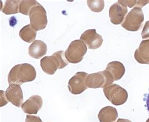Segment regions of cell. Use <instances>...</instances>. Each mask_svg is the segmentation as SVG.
Here are the masks:
<instances>
[{
	"label": "cell",
	"instance_id": "obj_3",
	"mask_svg": "<svg viewBox=\"0 0 149 122\" xmlns=\"http://www.w3.org/2000/svg\"><path fill=\"white\" fill-rule=\"evenodd\" d=\"M87 47L81 40H76L70 43L65 51V57L69 62L77 64L81 62L87 52Z\"/></svg>",
	"mask_w": 149,
	"mask_h": 122
},
{
	"label": "cell",
	"instance_id": "obj_4",
	"mask_svg": "<svg viewBox=\"0 0 149 122\" xmlns=\"http://www.w3.org/2000/svg\"><path fill=\"white\" fill-rule=\"evenodd\" d=\"M144 21V15L142 8L135 7L125 17L121 26L130 31L139 30Z\"/></svg>",
	"mask_w": 149,
	"mask_h": 122
},
{
	"label": "cell",
	"instance_id": "obj_2",
	"mask_svg": "<svg viewBox=\"0 0 149 122\" xmlns=\"http://www.w3.org/2000/svg\"><path fill=\"white\" fill-rule=\"evenodd\" d=\"M68 65V61L62 50L57 51L51 56L44 57L40 61L42 69L49 75H53L57 69H63Z\"/></svg>",
	"mask_w": 149,
	"mask_h": 122
},
{
	"label": "cell",
	"instance_id": "obj_12",
	"mask_svg": "<svg viewBox=\"0 0 149 122\" xmlns=\"http://www.w3.org/2000/svg\"><path fill=\"white\" fill-rule=\"evenodd\" d=\"M43 105V100L41 96L33 95L30 97L25 103L22 105L23 112L29 115H36L40 110Z\"/></svg>",
	"mask_w": 149,
	"mask_h": 122
},
{
	"label": "cell",
	"instance_id": "obj_23",
	"mask_svg": "<svg viewBox=\"0 0 149 122\" xmlns=\"http://www.w3.org/2000/svg\"><path fill=\"white\" fill-rule=\"evenodd\" d=\"M25 122H43L40 117L28 115L26 116Z\"/></svg>",
	"mask_w": 149,
	"mask_h": 122
},
{
	"label": "cell",
	"instance_id": "obj_15",
	"mask_svg": "<svg viewBox=\"0 0 149 122\" xmlns=\"http://www.w3.org/2000/svg\"><path fill=\"white\" fill-rule=\"evenodd\" d=\"M106 70L110 74L114 81H118L123 76L125 68L122 63L119 61H113L108 64Z\"/></svg>",
	"mask_w": 149,
	"mask_h": 122
},
{
	"label": "cell",
	"instance_id": "obj_7",
	"mask_svg": "<svg viewBox=\"0 0 149 122\" xmlns=\"http://www.w3.org/2000/svg\"><path fill=\"white\" fill-rule=\"evenodd\" d=\"M29 16L30 25L36 31L42 30L47 26L48 23L47 12L44 6L40 3L31 10Z\"/></svg>",
	"mask_w": 149,
	"mask_h": 122
},
{
	"label": "cell",
	"instance_id": "obj_19",
	"mask_svg": "<svg viewBox=\"0 0 149 122\" xmlns=\"http://www.w3.org/2000/svg\"><path fill=\"white\" fill-rule=\"evenodd\" d=\"M38 3L35 0L30 1H21L19 6V13L25 15H29L31 10L38 5Z\"/></svg>",
	"mask_w": 149,
	"mask_h": 122
},
{
	"label": "cell",
	"instance_id": "obj_16",
	"mask_svg": "<svg viewBox=\"0 0 149 122\" xmlns=\"http://www.w3.org/2000/svg\"><path fill=\"white\" fill-rule=\"evenodd\" d=\"M118 117V114L116 109L109 106L102 108L97 115L100 122H115Z\"/></svg>",
	"mask_w": 149,
	"mask_h": 122
},
{
	"label": "cell",
	"instance_id": "obj_21",
	"mask_svg": "<svg viewBox=\"0 0 149 122\" xmlns=\"http://www.w3.org/2000/svg\"><path fill=\"white\" fill-rule=\"evenodd\" d=\"M120 5L125 6H128L129 8H132V7H138L142 8L145 5H146L147 4L149 3V0H142V1H118Z\"/></svg>",
	"mask_w": 149,
	"mask_h": 122
},
{
	"label": "cell",
	"instance_id": "obj_5",
	"mask_svg": "<svg viewBox=\"0 0 149 122\" xmlns=\"http://www.w3.org/2000/svg\"><path fill=\"white\" fill-rule=\"evenodd\" d=\"M106 98L115 106L122 105L127 102L128 94L127 91L121 86L113 84L103 89Z\"/></svg>",
	"mask_w": 149,
	"mask_h": 122
},
{
	"label": "cell",
	"instance_id": "obj_8",
	"mask_svg": "<svg viewBox=\"0 0 149 122\" xmlns=\"http://www.w3.org/2000/svg\"><path fill=\"white\" fill-rule=\"evenodd\" d=\"M89 74L85 72H77L70 79L68 82V89L72 94H80L88 89L86 79Z\"/></svg>",
	"mask_w": 149,
	"mask_h": 122
},
{
	"label": "cell",
	"instance_id": "obj_25",
	"mask_svg": "<svg viewBox=\"0 0 149 122\" xmlns=\"http://www.w3.org/2000/svg\"><path fill=\"white\" fill-rule=\"evenodd\" d=\"M116 122H132L130 120L128 119H119L117 120Z\"/></svg>",
	"mask_w": 149,
	"mask_h": 122
},
{
	"label": "cell",
	"instance_id": "obj_11",
	"mask_svg": "<svg viewBox=\"0 0 149 122\" xmlns=\"http://www.w3.org/2000/svg\"><path fill=\"white\" fill-rule=\"evenodd\" d=\"M128 12L127 6H122L117 2L112 5L109 10V17L114 25L121 24Z\"/></svg>",
	"mask_w": 149,
	"mask_h": 122
},
{
	"label": "cell",
	"instance_id": "obj_10",
	"mask_svg": "<svg viewBox=\"0 0 149 122\" xmlns=\"http://www.w3.org/2000/svg\"><path fill=\"white\" fill-rule=\"evenodd\" d=\"M6 100L17 107H20L23 105V94L20 85L18 84H10L5 92Z\"/></svg>",
	"mask_w": 149,
	"mask_h": 122
},
{
	"label": "cell",
	"instance_id": "obj_24",
	"mask_svg": "<svg viewBox=\"0 0 149 122\" xmlns=\"http://www.w3.org/2000/svg\"><path fill=\"white\" fill-rule=\"evenodd\" d=\"M145 100H146V106H147V110L149 112V91L147 94H146V96H145Z\"/></svg>",
	"mask_w": 149,
	"mask_h": 122
},
{
	"label": "cell",
	"instance_id": "obj_22",
	"mask_svg": "<svg viewBox=\"0 0 149 122\" xmlns=\"http://www.w3.org/2000/svg\"><path fill=\"white\" fill-rule=\"evenodd\" d=\"M142 37L143 39L149 38V21L146 22L142 31Z\"/></svg>",
	"mask_w": 149,
	"mask_h": 122
},
{
	"label": "cell",
	"instance_id": "obj_18",
	"mask_svg": "<svg viewBox=\"0 0 149 122\" xmlns=\"http://www.w3.org/2000/svg\"><path fill=\"white\" fill-rule=\"evenodd\" d=\"M21 1L8 0L5 3L2 12L5 15L17 14L19 12V6Z\"/></svg>",
	"mask_w": 149,
	"mask_h": 122
},
{
	"label": "cell",
	"instance_id": "obj_9",
	"mask_svg": "<svg viewBox=\"0 0 149 122\" xmlns=\"http://www.w3.org/2000/svg\"><path fill=\"white\" fill-rule=\"evenodd\" d=\"M89 49H97L103 44V39L101 35L97 33L96 29H89L84 31L80 37Z\"/></svg>",
	"mask_w": 149,
	"mask_h": 122
},
{
	"label": "cell",
	"instance_id": "obj_13",
	"mask_svg": "<svg viewBox=\"0 0 149 122\" xmlns=\"http://www.w3.org/2000/svg\"><path fill=\"white\" fill-rule=\"evenodd\" d=\"M135 60L140 64H149V39L143 40L134 54Z\"/></svg>",
	"mask_w": 149,
	"mask_h": 122
},
{
	"label": "cell",
	"instance_id": "obj_17",
	"mask_svg": "<svg viewBox=\"0 0 149 122\" xmlns=\"http://www.w3.org/2000/svg\"><path fill=\"white\" fill-rule=\"evenodd\" d=\"M19 37L23 41L27 43H32L35 41L37 36V31L35 30L30 24L27 25L19 31Z\"/></svg>",
	"mask_w": 149,
	"mask_h": 122
},
{
	"label": "cell",
	"instance_id": "obj_20",
	"mask_svg": "<svg viewBox=\"0 0 149 122\" xmlns=\"http://www.w3.org/2000/svg\"><path fill=\"white\" fill-rule=\"evenodd\" d=\"M87 4L90 10L95 13L101 12L104 8V1L103 0H100V1L88 0L87 1Z\"/></svg>",
	"mask_w": 149,
	"mask_h": 122
},
{
	"label": "cell",
	"instance_id": "obj_6",
	"mask_svg": "<svg viewBox=\"0 0 149 122\" xmlns=\"http://www.w3.org/2000/svg\"><path fill=\"white\" fill-rule=\"evenodd\" d=\"M114 82L113 77L107 70L89 74L86 79L88 88L97 89L105 88L113 84Z\"/></svg>",
	"mask_w": 149,
	"mask_h": 122
},
{
	"label": "cell",
	"instance_id": "obj_1",
	"mask_svg": "<svg viewBox=\"0 0 149 122\" xmlns=\"http://www.w3.org/2000/svg\"><path fill=\"white\" fill-rule=\"evenodd\" d=\"M36 70L34 67L27 63H24L15 66L11 69L8 76V81L9 84L21 85L25 82L33 81L36 78Z\"/></svg>",
	"mask_w": 149,
	"mask_h": 122
},
{
	"label": "cell",
	"instance_id": "obj_26",
	"mask_svg": "<svg viewBox=\"0 0 149 122\" xmlns=\"http://www.w3.org/2000/svg\"><path fill=\"white\" fill-rule=\"evenodd\" d=\"M146 122H149V118H148V119H147V120L146 121Z\"/></svg>",
	"mask_w": 149,
	"mask_h": 122
},
{
	"label": "cell",
	"instance_id": "obj_14",
	"mask_svg": "<svg viewBox=\"0 0 149 122\" xmlns=\"http://www.w3.org/2000/svg\"><path fill=\"white\" fill-rule=\"evenodd\" d=\"M47 52V46L45 43L40 40L33 42L29 48V54L32 58L38 59L44 57Z\"/></svg>",
	"mask_w": 149,
	"mask_h": 122
}]
</instances>
